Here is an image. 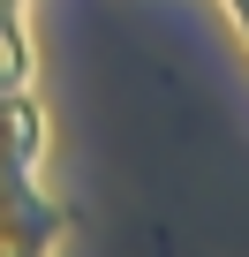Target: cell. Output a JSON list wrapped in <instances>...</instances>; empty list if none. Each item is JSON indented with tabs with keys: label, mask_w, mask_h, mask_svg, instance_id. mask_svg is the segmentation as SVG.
I'll list each match as a JSON object with an SVG mask.
<instances>
[{
	"label": "cell",
	"mask_w": 249,
	"mask_h": 257,
	"mask_svg": "<svg viewBox=\"0 0 249 257\" xmlns=\"http://www.w3.org/2000/svg\"><path fill=\"white\" fill-rule=\"evenodd\" d=\"M46 113L31 91V53H0V257H46L68 212L38 189Z\"/></svg>",
	"instance_id": "obj_1"
},
{
	"label": "cell",
	"mask_w": 249,
	"mask_h": 257,
	"mask_svg": "<svg viewBox=\"0 0 249 257\" xmlns=\"http://www.w3.org/2000/svg\"><path fill=\"white\" fill-rule=\"evenodd\" d=\"M159 257H174V234H159Z\"/></svg>",
	"instance_id": "obj_2"
}]
</instances>
